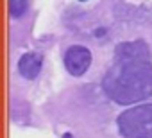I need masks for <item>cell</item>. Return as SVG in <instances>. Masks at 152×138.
<instances>
[{
  "instance_id": "6da1fadb",
  "label": "cell",
  "mask_w": 152,
  "mask_h": 138,
  "mask_svg": "<svg viewBox=\"0 0 152 138\" xmlns=\"http://www.w3.org/2000/svg\"><path fill=\"white\" fill-rule=\"evenodd\" d=\"M106 93L118 104H132L152 95V63L143 41L122 43L115 52V65L102 83Z\"/></svg>"
},
{
  "instance_id": "7a4b0ae2",
  "label": "cell",
  "mask_w": 152,
  "mask_h": 138,
  "mask_svg": "<svg viewBox=\"0 0 152 138\" xmlns=\"http://www.w3.org/2000/svg\"><path fill=\"white\" fill-rule=\"evenodd\" d=\"M118 129L125 138H152V104H141L120 113Z\"/></svg>"
},
{
  "instance_id": "3957f363",
  "label": "cell",
  "mask_w": 152,
  "mask_h": 138,
  "mask_svg": "<svg viewBox=\"0 0 152 138\" xmlns=\"http://www.w3.org/2000/svg\"><path fill=\"white\" fill-rule=\"evenodd\" d=\"M64 65L72 76H83L91 65V52L86 47L73 45L64 54Z\"/></svg>"
},
{
  "instance_id": "277c9868",
  "label": "cell",
  "mask_w": 152,
  "mask_h": 138,
  "mask_svg": "<svg viewBox=\"0 0 152 138\" xmlns=\"http://www.w3.org/2000/svg\"><path fill=\"white\" fill-rule=\"evenodd\" d=\"M41 65H43V59L39 54L36 52H29V54H23L18 61V72L25 77V79H34L39 70H41Z\"/></svg>"
},
{
  "instance_id": "5b68a950",
  "label": "cell",
  "mask_w": 152,
  "mask_h": 138,
  "mask_svg": "<svg viewBox=\"0 0 152 138\" xmlns=\"http://www.w3.org/2000/svg\"><path fill=\"white\" fill-rule=\"evenodd\" d=\"M27 7H29V4H27V2H23V0H11V2H9L11 15H13L15 18H20V16L27 11Z\"/></svg>"
},
{
  "instance_id": "8992f818",
  "label": "cell",
  "mask_w": 152,
  "mask_h": 138,
  "mask_svg": "<svg viewBox=\"0 0 152 138\" xmlns=\"http://www.w3.org/2000/svg\"><path fill=\"white\" fill-rule=\"evenodd\" d=\"M63 138H73V136H72V134H70V133H66V134H64V136H63Z\"/></svg>"
}]
</instances>
